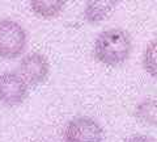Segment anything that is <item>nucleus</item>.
Returning <instances> with one entry per match:
<instances>
[{"label":"nucleus","instance_id":"1","mask_svg":"<svg viewBox=\"0 0 157 142\" xmlns=\"http://www.w3.org/2000/svg\"><path fill=\"white\" fill-rule=\"evenodd\" d=\"M131 50V36L121 28H110L101 32L93 45V55L96 61L109 67L123 65L130 58Z\"/></svg>","mask_w":157,"mask_h":142},{"label":"nucleus","instance_id":"2","mask_svg":"<svg viewBox=\"0 0 157 142\" xmlns=\"http://www.w3.org/2000/svg\"><path fill=\"white\" fill-rule=\"evenodd\" d=\"M26 32L17 21L0 20V59H16L26 50Z\"/></svg>","mask_w":157,"mask_h":142},{"label":"nucleus","instance_id":"3","mask_svg":"<svg viewBox=\"0 0 157 142\" xmlns=\"http://www.w3.org/2000/svg\"><path fill=\"white\" fill-rule=\"evenodd\" d=\"M105 132L97 120L78 116L67 122L63 132V142H104Z\"/></svg>","mask_w":157,"mask_h":142},{"label":"nucleus","instance_id":"4","mask_svg":"<svg viewBox=\"0 0 157 142\" xmlns=\"http://www.w3.org/2000/svg\"><path fill=\"white\" fill-rule=\"evenodd\" d=\"M29 84L17 71L0 74V104L4 107L21 105L29 96Z\"/></svg>","mask_w":157,"mask_h":142},{"label":"nucleus","instance_id":"5","mask_svg":"<svg viewBox=\"0 0 157 142\" xmlns=\"http://www.w3.org/2000/svg\"><path fill=\"white\" fill-rule=\"evenodd\" d=\"M17 72L24 78L29 87H36L47 80L50 74V62L42 53H28L20 61Z\"/></svg>","mask_w":157,"mask_h":142},{"label":"nucleus","instance_id":"6","mask_svg":"<svg viewBox=\"0 0 157 142\" xmlns=\"http://www.w3.org/2000/svg\"><path fill=\"white\" fill-rule=\"evenodd\" d=\"M121 0H86L84 17L89 24H98L106 20L115 11Z\"/></svg>","mask_w":157,"mask_h":142},{"label":"nucleus","instance_id":"7","mask_svg":"<svg viewBox=\"0 0 157 142\" xmlns=\"http://www.w3.org/2000/svg\"><path fill=\"white\" fill-rule=\"evenodd\" d=\"M32 11L43 20H51L62 13L66 0H29Z\"/></svg>","mask_w":157,"mask_h":142},{"label":"nucleus","instance_id":"8","mask_svg":"<svg viewBox=\"0 0 157 142\" xmlns=\"http://www.w3.org/2000/svg\"><path fill=\"white\" fill-rule=\"evenodd\" d=\"M135 117L145 125L157 126V97H145L135 107Z\"/></svg>","mask_w":157,"mask_h":142},{"label":"nucleus","instance_id":"9","mask_svg":"<svg viewBox=\"0 0 157 142\" xmlns=\"http://www.w3.org/2000/svg\"><path fill=\"white\" fill-rule=\"evenodd\" d=\"M143 68L149 76L157 80V40L151 41L144 49Z\"/></svg>","mask_w":157,"mask_h":142},{"label":"nucleus","instance_id":"10","mask_svg":"<svg viewBox=\"0 0 157 142\" xmlns=\"http://www.w3.org/2000/svg\"><path fill=\"white\" fill-rule=\"evenodd\" d=\"M124 142H155V141L145 134H134L130 136L128 138H126Z\"/></svg>","mask_w":157,"mask_h":142}]
</instances>
